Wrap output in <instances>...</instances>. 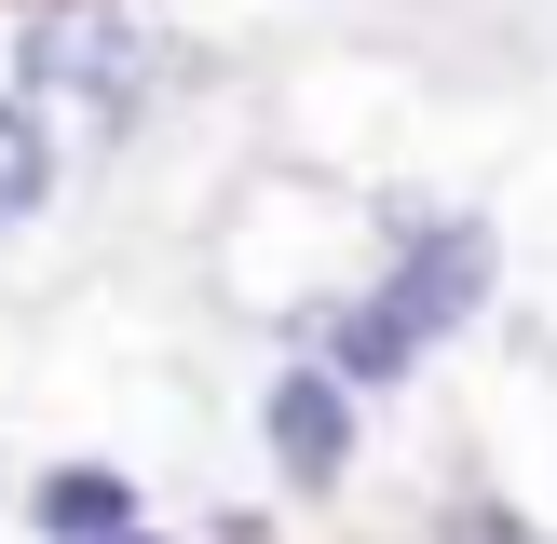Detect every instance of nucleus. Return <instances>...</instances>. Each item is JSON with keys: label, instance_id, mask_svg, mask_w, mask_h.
<instances>
[{"label": "nucleus", "instance_id": "obj_3", "mask_svg": "<svg viewBox=\"0 0 557 544\" xmlns=\"http://www.w3.org/2000/svg\"><path fill=\"white\" fill-rule=\"evenodd\" d=\"M27 517H41L54 544H136V490L109 477V462H69V477L27 490Z\"/></svg>", "mask_w": 557, "mask_h": 544}, {"label": "nucleus", "instance_id": "obj_4", "mask_svg": "<svg viewBox=\"0 0 557 544\" xmlns=\"http://www.w3.org/2000/svg\"><path fill=\"white\" fill-rule=\"evenodd\" d=\"M27 205H41V123H27V109H0V232H14Z\"/></svg>", "mask_w": 557, "mask_h": 544}, {"label": "nucleus", "instance_id": "obj_5", "mask_svg": "<svg viewBox=\"0 0 557 544\" xmlns=\"http://www.w3.org/2000/svg\"><path fill=\"white\" fill-rule=\"evenodd\" d=\"M449 544H544V531H531V517H504V504H462Z\"/></svg>", "mask_w": 557, "mask_h": 544}, {"label": "nucleus", "instance_id": "obj_6", "mask_svg": "<svg viewBox=\"0 0 557 544\" xmlns=\"http://www.w3.org/2000/svg\"><path fill=\"white\" fill-rule=\"evenodd\" d=\"M136 544H150V531H136Z\"/></svg>", "mask_w": 557, "mask_h": 544}, {"label": "nucleus", "instance_id": "obj_1", "mask_svg": "<svg viewBox=\"0 0 557 544\" xmlns=\"http://www.w3.org/2000/svg\"><path fill=\"white\" fill-rule=\"evenodd\" d=\"M476 286H490V232H476V218L422 232V245H408V259H395V272H381V286L341 313L326 368H341V381H395V368H422V354L449 341L462 313H476Z\"/></svg>", "mask_w": 557, "mask_h": 544}, {"label": "nucleus", "instance_id": "obj_2", "mask_svg": "<svg viewBox=\"0 0 557 544\" xmlns=\"http://www.w3.org/2000/svg\"><path fill=\"white\" fill-rule=\"evenodd\" d=\"M272 449H286V477H313V490L354 462V408H341L326 368H286V381H272Z\"/></svg>", "mask_w": 557, "mask_h": 544}]
</instances>
